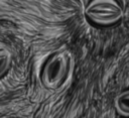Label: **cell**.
Returning <instances> with one entry per match:
<instances>
[{"label": "cell", "instance_id": "cell-1", "mask_svg": "<svg viewBox=\"0 0 129 118\" xmlns=\"http://www.w3.org/2000/svg\"><path fill=\"white\" fill-rule=\"evenodd\" d=\"M86 16L99 25H111L123 16V8L117 0H91L85 8Z\"/></svg>", "mask_w": 129, "mask_h": 118}, {"label": "cell", "instance_id": "cell-2", "mask_svg": "<svg viewBox=\"0 0 129 118\" xmlns=\"http://www.w3.org/2000/svg\"><path fill=\"white\" fill-rule=\"evenodd\" d=\"M70 68V57L64 51L54 52L45 62L40 75L42 84L48 89L58 88L64 81Z\"/></svg>", "mask_w": 129, "mask_h": 118}, {"label": "cell", "instance_id": "cell-3", "mask_svg": "<svg viewBox=\"0 0 129 118\" xmlns=\"http://www.w3.org/2000/svg\"><path fill=\"white\" fill-rule=\"evenodd\" d=\"M116 111L122 115L129 117V90H125L121 92L114 101Z\"/></svg>", "mask_w": 129, "mask_h": 118}, {"label": "cell", "instance_id": "cell-4", "mask_svg": "<svg viewBox=\"0 0 129 118\" xmlns=\"http://www.w3.org/2000/svg\"><path fill=\"white\" fill-rule=\"evenodd\" d=\"M12 65L11 52L5 48L0 49V78L3 77L10 69Z\"/></svg>", "mask_w": 129, "mask_h": 118}]
</instances>
